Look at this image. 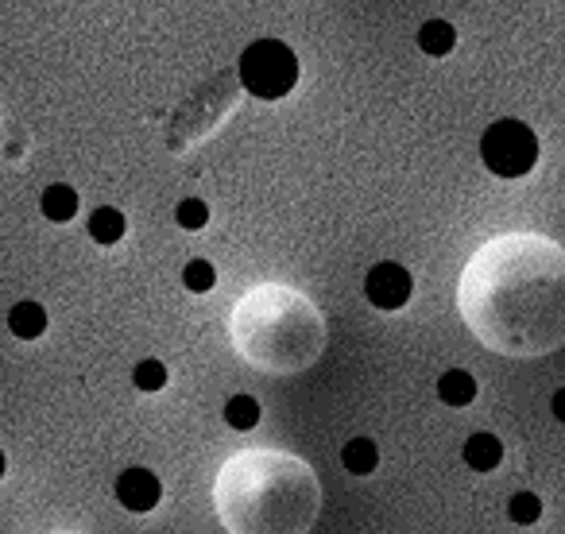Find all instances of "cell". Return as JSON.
Instances as JSON below:
<instances>
[{"mask_svg":"<svg viewBox=\"0 0 565 534\" xmlns=\"http://www.w3.org/2000/svg\"><path fill=\"white\" fill-rule=\"evenodd\" d=\"M461 314L495 353L534 356L562 341V252L542 236H508L461 276Z\"/></svg>","mask_w":565,"mask_h":534,"instance_id":"obj_1","label":"cell"},{"mask_svg":"<svg viewBox=\"0 0 565 534\" xmlns=\"http://www.w3.org/2000/svg\"><path fill=\"white\" fill-rule=\"evenodd\" d=\"M217 515L228 534H307L322 492L307 461L275 449H244L217 472Z\"/></svg>","mask_w":565,"mask_h":534,"instance_id":"obj_2","label":"cell"},{"mask_svg":"<svg viewBox=\"0 0 565 534\" xmlns=\"http://www.w3.org/2000/svg\"><path fill=\"white\" fill-rule=\"evenodd\" d=\"M233 341L244 361L267 372H299L322 353V318L302 295L259 287L244 295L233 314Z\"/></svg>","mask_w":565,"mask_h":534,"instance_id":"obj_3","label":"cell"},{"mask_svg":"<svg viewBox=\"0 0 565 534\" xmlns=\"http://www.w3.org/2000/svg\"><path fill=\"white\" fill-rule=\"evenodd\" d=\"M241 82L259 102H279L299 82V58L287 43L279 40H256L241 55Z\"/></svg>","mask_w":565,"mask_h":534,"instance_id":"obj_4","label":"cell"},{"mask_svg":"<svg viewBox=\"0 0 565 534\" xmlns=\"http://www.w3.org/2000/svg\"><path fill=\"white\" fill-rule=\"evenodd\" d=\"M480 159L500 179H523L539 163V140L523 120H495L480 140Z\"/></svg>","mask_w":565,"mask_h":534,"instance_id":"obj_5","label":"cell"},{"mask_svg":"<svg viewBox=\"0 0 565 534\" xmlns=\"http://www.w3.org/2000/svg\"><path fill=\"white\" fill-rule=\"evenodd\" d=\"M411 291H415V279L399 264H376L364 279V295L380 310H403L411 302Z\"/></svg>","mask_w":565,"mask_h":534,"instance_id":"obj_6","label":"cell"},{"mask_svg":"<svg viewBox=\"0 0 565 534\" xmlns=\"http://www.w3.org/2000/svg\"><path fill=\"white\" fill-rule=\"evenodd\" d=\"M159 495H163V488H159L156 472H148V469H125L117 477V500L125 503L128 511H136V515H143V511L156 508Z\"/></svg>","mask_w":565,"mask_h":534,"instance_id":"obj_7","label":"cell"},{"mask_svg":"<svg viewBox=\"0 0 565 534\" xmlns=\"http://www.w3.org/2000/svg\"><path fill=\"white\" fill-rule=\"evenodd\" d=\"M465 461H469L477 472H492L495 464L503 461L500 438H495V434H472V438L465 441Z\"/></svg>","mask_w":565,"mask_h":534,"instance_id":"obj_8","label":"cell"},{"mask_svg":"<svg viewBox=\"0 0 565 534\" xmlns=\"http://www.w3.org/2000/svg\"><path fill=\"white\" fill-rule=\"evenodd\" d=\"M9 330L17 333L20 341H35L47 330V310H43L40 302H20L9 314Z\"/></svg>","mask_w":565,"mask_h":534,"instance_id":"obj_9","label":"cell"},{"mask_svg":"<svg viewBox=\"0 0 565 534\" xmlns=\"http://www.w3.org/2000/svg\"><path fill=\"white\" fill-rule=\"evenodd\" d=\"M438 395H441V403H449V407H469V403L477 399V380H472L469 372L454 369L438 380Z\"/></svg>","mask_w":565,"mask_h":534,"instance_id":"obj_10","label":"cell"},{"mask_svg":"<svg viewBox=\"0 0 565 534\" xmlns=\"http://www.w3.org/2000/svg\"><path fill=\"white\" fill-rule=\"evenodd\" d=\"M43 217L47 221H58V225H63V221H71L74 213H78V194H74L71 186H63V182H55V186H47L43 190Z\"/></svg>","mask_w":565,"mask_h":534,"instance_id":"obj_11","label":"cell"},{"mask_svg":"<svg viewBox=\"0 0 565 534\" xmlns=\"http://www.w3.org/2000/svg\"><path fill=\"white\" fill-rule=\"evenodd\" d=\"M341 461H345V469L356 472V477H369V472L380 464L376 441H372V438H353L345 449H341Z\"/></svg>","mask_w":565,"mask_h":534,"instance_id":"obj_12","label":"cell"},{"mask_svg":"<svg viewBox=\"0 0 565 534\" xmlns=\"http://www.w3.org/2000/svg\"><path fill=\"white\" fill-rule=\"evenodd\" d=\"M89 236H94L97 244H117L120 236H125V213L113 210V205L94 210V217H89Z\"/></svg>","mask_w":565,"mask_h":534,"instance_id":"obj_13","label":"cell"},{"mask_svg":"<svg viewBox=\"0 0 565 534\" xmlns=\"http://www.w3.org/2000/svg\"><path fill=\"white\" fill-rule=\"evenodd\" d=\"M454 43H457V32L446 24V20H430V24H423V32H418V47H423L426 55H434V58L449 55V51H454Z\"/></svg>","mask_w":565,"mask_h":534,"instance_id":"obj_14","label":"cell"},{"mask_svg":"<svg viewBox=\"0 0 565 534\" xmlns=\"http://www.w3.org/2000/svg\"><path fill=\"white\" fill-rule=\"evenodd\" d=\"M225 423L233 426V430H252V426L259 423V403L252 399V395H233V399L225 403Z\"/></svg>","mask_w":565,"mask_h":534,"instance_id":"obj_15","label":"cell"},{"mask_svg":"<svg viewBox=\"0 0 565 534\" xmlns=\"http://www.w3.org/2000/svg\"><path fill=\"white\" fill-rule=\"evenodd\" d=\"M182 284H186V291L205 295V291H213V284H217V271H213L210 259H190V264L182 267Z\"/></svg>","mask_w":565,"mask_h":534,"instance_id":"obj_16","label":"cell"},{"mask_svg":"<svg viewBox=\"0 0 565 534\" xmlns=\"http://www.w3.org/2000/svg\"><path fill=\"white\" fill-rule=\"evenodd\" d=\"M508 515L515 519V523H539V515H542V500L534 492H519V495H511V503H508Z\"/></svg>","mask_w":565,"mask_h":534,"instance_id":"obj_17","label":"cell"},{"mask_svg":"<svg viewBox=\"0 0 565 534\" xmlns=\"http://www.w3.org/2000/svg\"><path fill=\"white\" fill-rule=\"evenodd\" d=\"M132 380H136V387H140V392H163L167 369L159 361H140V364H136V372H132Z\"/></svg>","mask_w":565,"mask_h":534,"instance_id":"obj_18","label":"cell"},{"mask_svg":"<svg viewBox=\"0 0 565 534\" xmlns=\"http://www.w3.org/2000/svg\"><path fill=\"white\" fill-rule=\"evenodd\" d=\"M174 221H179L182 228H205V221H210V210H205L202 197H186V202H179V210H174Z\"/></svg>","mask_w":565,"mask_h":534,"instance_id":"obj_19","label":"cell"},{"mask_svg":"<svg viewBox=\"0 0 565 534\" xmlns=\"http://www.w3.org/2000/svg\"><path fill=\"white\" fill-rule=\"evenodd\" d=\"M554 415H557V418H565V392H557V395H554Z\"/></svg>","mask_w":565,"mask_h":534,"instance_id":"obj_20","label":"cell"},{"mask_svg":"<svg viewBox=\"0 0 565 534\" xmlns=\"http://www.w3.org/2000/svg\"><path fill=\"white\" fill-rule=\"evenodd\" d=\"M0 477H4V453H0Z\"/></svg>","mask_w":565,"mask_h":534,"instance_id":"obj_21","label":"cell"}]
</instances>
